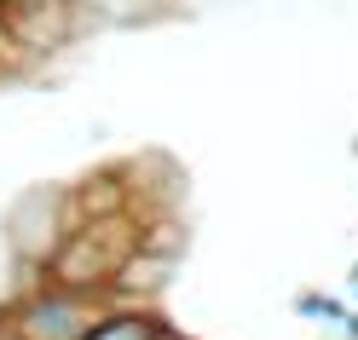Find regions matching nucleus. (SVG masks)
Wrapping results in <instances>:
<instances>
[{
	"instance_id": "obj_1",
	"label": "nucleus",
	"mask_w": 358,
	"mask_h": 340,
	"mask_svg": "<svg viewBox=\"0 0 358 340\" xmlns=\"http://www.w3.org/2000/svg\"><path fill=\"white\" fill-rule=\"evenodd\" d=\"M93 317H99V311L87 306V294L47 288V294H35V300H24V306H17L12 340H81Z\"/></svg>"
},
{
	"instance_id": "obj_2",
	"label": "nucleus",
	"mask_w": 358,
	"mask_h": 340,
	"mask_svg": "<svg viewBox=\"0 0 358 340\" xmlns=\"http://www.w3.org/2000/svg\"><path fill=\"white\" fill-rule=\"evenodd\" d=\"M116 265H122V254H104V225H87V231H76V237L52 254V288H64V294L110 288Z\"/></svg>"
},
{
	"instance_id": "obj_3",
	"label": "nucleus",
	"mask_w": 358,
	"mask_h": 340,
	"mask_svg": "<svg viewBox=\"0 0 358 340\" xmlns=\"http://www.w3.org/2000/svg\"><path fill=\"white\" fill-rule=\"evenodd\" d=\"M81 340H168V329L162 317H150L139 306H116V311H99Z\"/></svg>"
},
{
	"instance_id": "obj_4",
	"label": "nucleus",
	"mask_w": 358,
	"mask_h": 340,
	"mask_svg": "<svg viewBox=\"0 0 358 340\" xmlns=\"http://www.w3.org/2000/svg\"><path fill=\"white\" fill-rule=\"evenodd\" d=\"M168 277H173V260H162V254H145V248H139V254H127V260L116 265L110 288H116V294H156Z\"/></svg>"
},
{
	"instance_id": "obj_5",
	"label": "nucleus",
	"mask_w": 358,
	"mask_h": 340,
	"mask_svg": "<svg viewBox=\"0 0 358 340\" xmlns=\"http://www.w3.org/2000/svg\"><path fill=\"white\" fill-rule=\"evenodd\" d=\"M6 6H12V0H0V12H6Z\"/></svg>"
}]
</instances>
